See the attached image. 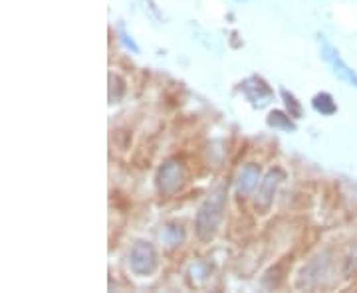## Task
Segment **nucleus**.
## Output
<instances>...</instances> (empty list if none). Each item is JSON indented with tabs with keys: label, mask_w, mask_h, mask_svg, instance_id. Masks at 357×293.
Returning a JSON list of instances; mask_svg holds the SVG:
<instances>
[{
	"label": "nucleus",
	"mask_w": 357,
	"mask_h": 293,
	"mask_svg": "<svg viewBox=\"0 0 357 293\" xmlns=\"http://www.w3.org/2000/svg\"><path fill=\"white\" fill-rule=\"evenodd\" d=\"M222 210H225V191H217L204 200L197 214V234L201 240L206 242L215 236L218 224L222 220Z\"/></svg>",
	"instance_id": "f257e3e1"
},
{
	"label": "nucleus",
	"mask_w": 357,
	"mask_h": 293,
	"mask_svg": "<svg viewBox=\"0 0 357 293\" xmlns=\"http://www.w3.org/2000/svg\"><path fill=\"white\" fill-rule=\"evenodd\" d=\"M157 180H159V191L165 192V194H173V192H177L183 187L185 168L177 161H169V163L161 166Z\"/></svg>",
	"instance_id": "f03ea898"
},
{
	"label": "nucleus",
	"mask_w": 357,
	"mask_h": 293,
	"mask_svg": "<svg viewBox=\"0 0 357 293\" xmlns=\"http://www.w3.org/2000/svg\"><path fill=\"white\" fill-rule=\"evenodd\" d=\"M155 252L149 244L139 242L131 250V268L135 274H151L155 269Z\"/></svg>",
	"instance_id": "7ed1b4c3"
},
{
	"label": "nucleus",
	"mask_w": 357,
	"mask_h": 293,
	"mask_svg": "<svg viewBox=\"0 0 357 293\" xmlns=\"http://www.w3.org/2000/svg\"><path fill=\"white\" fill-rule=\"evenodd\" d=\"M321 44H324V58L332 64L333 72H335V76H340L342 79H345V81H351V84H356L357 86V76L347 68V65L342 62V58H340V54L333 50L332 46L324 40V36H321Z\"/></svg>",
	"instance_id": "20e7f679"
},
{
	"label": "nucleus",
	"mask_w": 357,
	"mask_h": 293,
	"mask_svg": "<svg viewBox=\"0 0 357 293\" xmlns=\"http://www.w3.org/2000/svg\"><path fill=\"white\" fill-rule=\"evenodd\" d=\"M280 179V171H272L266 179H264V182L260 184V191H258V196H256V206H258L260 210H268V206L272 204V196H274V192H276V187H278Z\"/></svg>",
	"instance_id": "39448f33"
},
{
	"label": "nucleus",
	"mask_w": 357,
	"mask_h": 293,
	"mask_svg": "<svg viewBox=\"0 0 357 293\" xmlns=\"http://www.w3.org/2000/svg\"><path fill=\"white\" fill-rule=\"evenodd\" d=\"M258 179H260V168L258 166H244L241 177H238V192L241 194H248V192L255 191V187L258 184Z\"/></svg>",
	"instance_id": "423d86ee"
},
{
	"label": "nucleus",
	"mask_w": 357,
	"mask_h": 293,
	"mask_svg": "<svg viewBox=\"0 0 357 293\" xmlns=\"http://www.w3.org/2000/svg\"><path fill=\"white\" fill-rule=\"evenodd\" d=\"M163 238H165V242L169 244V246H177V244H181L185 240V232H183V228L177 226V224H171V226H167L165 232H163Z\"/></svg>",
	"instance_id": "0eeeda50"
},
{
	"label": "nucleus",
	"mask_w": 357,
	"mask_h": 293,
	"mask_svg": "<svg viewBox=\"0 0 357 293\" xmlns=\"http://www.w3.org/2000/svg\"><path fill=\"white\" fill-rule=\"evenodd\" d=\"M314 107L318 109L319 113H324V115H332L333 111H335V103H333V100L328 95V93L316 95V100H314Z\"/></svg>",
	"instance_id": "6e6552de"
},
{
	"label": "nucleus",
	"mask_w": 357,
	"mask_h": 293,
	"mask_svg": "<svg viewBox=\"0 0 357 293\" xmlns=\"http://www.w3.org/2000/svg\"><path fill=\"white\" fill-rule=\"evenodd\" d=\"M268 123L272 125V127H282V129H288V131H292L294 123L290 121V117H286L280 111H274V113H270V119H268Z\"/></svg>",
	"instance_id": "1a4fd4ad"
},
{
	"label": "nucleus",
	"mask_w": 357,
	"mask_h": 293,
	"mask_svg": "<svg viewBox=\"0 0 357 293\" xmlns=\"http://www.w3.org/2000/svg\"><path fill=\"white\" fill-rule=\"evenodd\" d=\"M282 95H284V100H286V105H288L290 117H300V111H302V109H300V105L296 103V100H294L292 95H290L288 91H284Z\"/></svg>",
	"instance_id": "9d476101"
}]
</instances>
